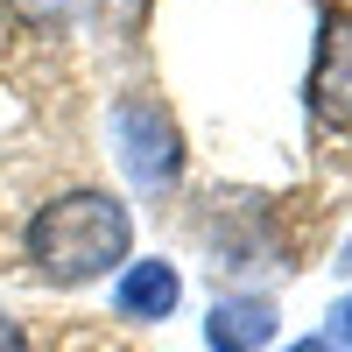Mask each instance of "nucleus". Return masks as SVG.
I'll return each instance as SVG.
<instances>
[{"label":"nucleus","instance_id":"f257e3e1","mask_svg":"<svg viewBox=\"0 0 352 352\" xmlns=\"http://www.w3.org/2000/svg\"><path fill=\"white\" fill-rule=\"evenodd\" d=\"M21 254H28V268L50 289L106 282L113 268L134 261V204L99 190V184H71V190H56L50 204L28 212Z\"/></svg>","mask_w":352,"mask_h":352},{"label":"nucleus","instance_id":"f03ea898","mask_svg":"<svg viewBox=\"0 0 352 352\" xmlns=\"http://www.w3.org/2000/svg\"><path fill=\"white\" fill-rule=\"evenodd\" d=\"M106 141H113V162H120L127 190L169 197L184 184V127H176L162 92H120L106 106Z\"/></svg>","mask_w":352,"mask_h":352},{"label":"nucleus","instance_id":"7ed1b4c3","mask_svg":"<svg viewBox=\"0 0 352 352\" xmlns=\"http://www.w3.org/2000/svg\"><path fill=\"white\" fill-rule=\"evenodd\" d=\"M303 99H310V120L317 127H338L352 134V8H331L317 21V50H310V78H303Z\"/></svg>","mask_w":352,"mask_h":352},{"label":"nucleus","instance_id":"20e7f679","mask_svg":"<svg viewBox=\"0 0 352 352\" xmlns=\"http://www.w3.org/2000/svg\"><path fill=\"white\" fill-rule=\"evenodd\" d=\"M176 303H184V268L162 254H134L120 275H113V310L127 324H169Z\"/></svg>","mask_w":352,"mask_h":352},{"label":"nucleus","instance_id":"39448f33","mask_svg":"<svg viewBox=\"0 0 352 352\" xmlns=\"http://www.w3.org/2000/svg\"><path fill=\"white\" fill-rule=\"evenodd\" d=\"M204 345L212 352H268L275 345V303L261 289H232L204 317Z\"/></svg>","mask_w":352,"mask_h":352},{"label":"nucleus","instance_id":"423d86ee","mask_svg":"<svg viewBox=\"0 0 352 352\" xmlns=\"http://www.w3.org/2000/svg\"><path fill=\"white\" fill-rule=\"evenodd\" d=\"M8 8L21 21H36V28H64L71 21V0H8Z\"/></svg>","mask_w":352,"mask_h":352},{"label":"nucleus","instance_id":"0eeeda50","mask_svg":"<svg viewBox=\"0 0 352 352\" xmlns=\"http://www.w3.org/2000/svg\"><path fill=\"white\" fill-rule=\"evenodd\" d=\"M92 8H99V14L113 21V28H134L141 14H148V8H155V0H92Z\"/></svg>","mask_w":352,"mask_h":352},{"label":"nucleus","instance_id":"6e6552de","mask_svg":"<svg viewBox=\"0 0 352 352\" xmlns=\"http://www.w3.org/2000/svg\"><path fill=\"white\" fill-rule=\"evenodd\" d=\"M0 352H28V324L14 310H0Z\"/></svg>","mask_w":352,"mask_h":352},{"label":"nucleus","instance_id":"1a4fd4ad","mask_svg":"<svg viewBox=\"0 0 352 352\" xmlns=\"http://www.w3.org/2000/svg\"><path fill=\"white\" fill-rule=\"evenodd\" d=\"M282 352H338V345H331V338H317V331H310V338H289Z\"/></svg>","mask_w":352,"mask_h":352},{"label":"nucleus","instance_id":"9d476101","mask_svg":"<svg viewBox=\"0 0 352 352\" xmlns=\"http://www.w3.org/2000/svg\"><path fill=\"white\" fill-rule=\"evenodd\" d=\"M338 275H352V240H345V247H338Z\"/></svg>","mask_w":352,"mask_h":352}]
</instances>
